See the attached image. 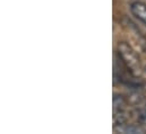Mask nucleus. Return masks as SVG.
I'll use <instances>...</instances> for the list:
<instances>
[{
    "mask_svg": "<svg viewBox=\"0 0 146 134\" xmlns=\"http://www.w3.org/2000/svg\"><path fill=\"white\" fill-rule=\"evenodd\" d=\"M117 53L122 64L134 77H139L142 73L141 60L135 50L126 42H120L117 47Z\"/></svg>",
    "mask_w": 146,
    "mask_h": 134,
    "instance_id": "nucleus-1",
    "label": "nucleus"
},
{
    "mask_svg": "<svg viewBox=\"0 0 146 134\" xmlns=\"http://www.w3.org/2000/svg\"><path fill=\"white\" fill-rule=\"evenodd\" d=\"M130 11L139 22L146 26V3L143 1H133L130 3Z\"/></svg>",
    "mask_w": 146,
    "mask_h": 134,
    "instance_id": "nucleus-2",
    "label": "nucleus"
},
{
    "mask_svg": "<svg viewBox=\"0 0 146 134\" xmlns=\"http://www.w3.org/2000/svg\"><path fill=\"white\" fill-rule=\"evenodd\" d=\"M127 107V101L123 96L114 94L113 95V112H125Z\"/></svg>",
    "mask_w": 146,
    "mask_h": 134,
    "instance_id": "nucleus-3",
    "label": "nucleus"
},
{
    "mask_svg": "<svg viewBox=\"0 0 146 134\" xmlns=\"http://www.w3.org/2000/svg\"><path fill=\"white\" fill-rule=\"evenodd\" d=\"M125 133H141L142 132V130L138 127V126H136V125H123V127L121 129Z\"/></svg>",
    "mask_w": 146,
    "mask_h": 134,
    "instance_id": "nucleus-4",
    "label": "nucleus"
},
{
    "mask_svg": "<svg viewBox=\"0 0 146 134\" xmlns=\"http://www.w3.org/2000/svg\"><path fill=\"white\" fill-rule=\"evenodd\" d=\"M137 122L141 125H146V109H141L137 113Z\"/></svg>",
    "mask_w": 146,
    "mask_h": 134,
    "instance_id": "nucleus-5",
    "label": "nucleus"
},
{
    "mask_svg": "<svg viewBox=\"0 0 146 134\" xmlns=\"http://www.w3.org/2000/svg\"><path fill=\"white\" fill-rule=\"evenodd\" d=\"M145 71H146V67H145Z\"/></svg>",
    "mask_w": 146,
    "mask_h": 134,
    "instance_id": "nucleus-6",
    "label": "nucleus"
}]
</instances>
